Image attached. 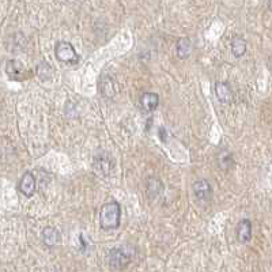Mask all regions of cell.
I'll list each match as a JSON object with an SVG mask.
<instances>
[{
    "label": "cell",
    "mask_w": 272,
    "mask_h": 272,
    "mask_svg": "<svg viewBox=\"0 0 272 272\" xmlns=\"http://www.w3.org/2000/svg\"><path fill=\"white\" fill-rule=\"evenodd\" d=\"M100 89L101 93L108 97V98H112L116 95V83L113 82V79L110 77H102L100 81Z\"/></svg>",
    "instance_id": "obj_11"
},
{
    "label": "cell",
    "mask_w": 272,
    "mask_h": 272,
    "mask_svg": "<svg viewBox=\"0 0 272 272\" xmlns=\"http://www.w3.org/2000/svg\"><path fill=\"white\" fill-rule=\"evenodd\" d=\"M160 105V97L155 93H144L140 97V107L144 112H153Z\"/></svg>",
    "instance_id": "obj_7"
},
{
    "label": "cell",
    "mask_w": 272,
    "mask_h": 272,
    "mask_svg": "<svg viewBox=\"0 0 272 272\" xmlns=\"http://www.w3.org/2000/svg\"><path fill=\"white\" fill-rule=\"evenodd\" d=\"M252 238V222L249 219H243L237 226V240L240 243H249Z\"/></svg>",
    "instance_id": "obj_6"
},
{
    "label": "cell",
    "mask_w": 272,
    "mask_h": 272,
    "mask_svg": "<svg viewBox=\"0 0 272 272\" xmlns=\"http://www.w3.org/2000/svg\"><path fill=\"white\" fill-rule=\"evenodd\" d=\"M193 193H195L196 199L207 201L213 196V188H211V185L207 180H197L193 184Z\"/></svg>",
    "instance_id": "obj_5"
},
{
    "label": "cell",
    "mask_w": 272,
    "mask_h": 272,
    "mask_svg": "<svg viewBox=\"0 0 272 272\" xmlns=\"http://www.w3.org/2000/svg\"><path fill=\"white\" fill-rule=\"evenodd\" d=\"M54 54L57 60L61 63H67V64H75L78 61L77 51L74 49L70 42H59L56 48H54Z\"/></svg>",
    "instance_id": "obj_3"
},
{
    "label": "cell",
    "mask_w": 272,
    "mask_h": 272,
    "mask_svg": "<svg viewBox=\"0 0 272 272\" xmlns=\"http://www.w3.org/2000/svg\"><path fill=\"white\" fill-rule=\"evenodd\" d=\"M24 64L18 61V60H10L7 61L6 71L8 74V77L12 79H22L24 77Z\"/></svg>",
    "instance_id": "obj_10"
},
{
    "label": "cell",
    "mask_w": 272,
    "mask_h": 272,
    "mask_svg": "<svg viewBox=\"0 0 272 272\" xmlns=\"http://www.w3.org/2000/svg\"><path fill=\"white\" fill-rule=\"evenodd\" d=\"M61 240V236L57 229H54V227H45L44 231H42V241L47 246H54L57 245Z\"/></svg>",
    "instance_id": "obj_8"
},
{
    "label": "cell",
    "mask_w": 272,
    "mask_h": 272,
    "mask_svg": "<svg viewBox=\"0 0 272 272\" xmlns=\"http://www.w3.org/2000/svg\"><path fill=\"white\" fill-rule=\"evenodd\" d=\"M121 207L117 201L105 203L100 211V226L104 230H114L120 226Z\"/></svg>",
    "instance_id": "obj_1"
},
{
    "label": "cell",
    "mask_w": 272,
    "mask_h": 272,
    "mask_svg": "<svg viewBox=\"0 0 272 272\" xmlns=\"http://www.w3.org/2000/svg\"><path fill=\"white\" fill-rule=\"evenodd\" d=\"M95 169L97 172H100L102 176H108L110 173V169H112L113 163L109 161L108 155H100L95 158Z\"/></svg>",
    "instance_id": "obj_12"
},
{
    "label": "cell",
    "mask_w": 272,
    "mask_h": 272,
    "mask_svg": "<svg viewBox=\"0 0 272 272\" xmlns=\"http://www.w3.org/2000/svg\"><path fill=\"white\" fill-rule=\"evenodd\" d=\"M231 52L236 57H241L246 52V42L243 37H234L231 40Z\"/></svg>",
    "instance_id": "obj_14"
},
{
    "label": "cell",
    "mask_w": 272,
    "mask_h": 272,
    "mask_svg": "<svg viewBox=\"0 0 272 272\" xmlns=\"http://www.w3.org/2000/svg\"><path fill=\"white\" fill-rule=\"evenodd\" d=\"M135 254V250L130 245H121L118 248L112 249L108 254L107 261L108 264L113 268H124L125 266L130 264Z\"/></svg>",
    "instance_id": "obj_2"
},
{
    "label": "cell",
    "mask_w": 272,
    "mask_h": 272,
    "mask_svg": "<svg viewBox=\"0 0 272 272\" xmlns=\"http://www.w3.org/2000/svg\"><path fill=\"white\" fill-rule=\"evenodd\" d=\"M160 137L162 142H166V140H167V132H166L165 128H160Z\"/></svg>",
    "instance_id": "obj_16"
},
{
    "label": "cell",
    "mask_w": 272,
    "mask_h": 272,
    "mask_svg": "<svg viewBox=\"0 0 272 272\" xmlns=\"http://www.w3.org/2000/svg\"><path fill=\"white\" fill-rule=\"evenodd\" d=\"M37 188V181L36 177L31 174V173H25L21 181H19V192L26 197H31V196L36 193Z\"/></svg>",
    "instance_id": "obj_4"
},
{
    "label": "cell",
    "mask_w": 272,
    "mask_h": 272,
    "mask_svg": "<svg viewBox=\"0 0 272 272\" xmlns=\"http://www.w3.org/2000/svg\"><path fill=\"white\" fill-rule=\"evenodd\" d=\"M176 51H177V56L180 59H187L192 52V44L188 38H181L178 40L177 45H176Z\"/></svg>",
    "instance_id": "obj_13"
},
{
    "label": "cell",
    "mask_w": 272,
    "mask_h": 272,
    "mask_svg": "<svg viewBox=\"0 0 272 272\" xmlns=\"http://www.w3.org/2000/svg\"><path fill=\"white\" fill-rule=\"evenodd\" d=\"M215 94L218 97V100L220 102H230L231 98H233V94H231L230 86L229 83L226 82H217L215 83Z\"/></svg>",
    "instance_id": "obj_9"
},
{
    "label": "cell",
    "mask_w": 272,
    "mask_h": 272,
    "mask_svg": "<svg viewBox=\"0 0 272 272\" xmlns=\"http://www.w3.org/2000/svg\"><path fill=\"white\" fill-rule=\"evenodd\" d=\"M219 163H220V166H222L223 169H227V167H229V166L233 163V160H231L230 153H227V151H223L222 154L219 155Z\"/></svg>",
    "instance_id": "obj_15"
}]
</instances>
